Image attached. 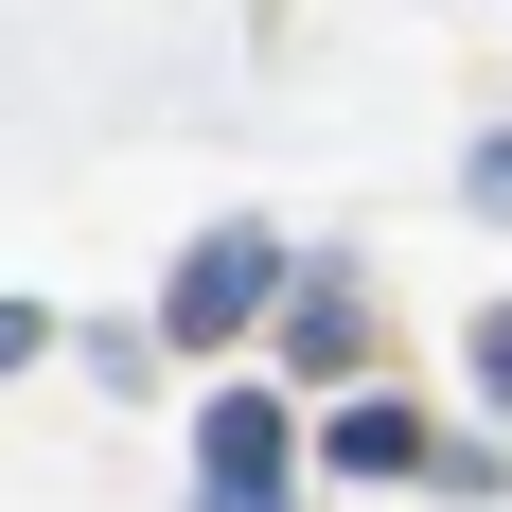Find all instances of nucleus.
Masks as SVG:
<instances>
[{"mask_svg": "<svg viewBox=\"0 0 512 512\" xmlns=\"http://www.w3.org/2000/svg\"><path fill=\"white\" fill-rule=\"evenodd\" d=\"M265 301H283V230H195V265L159 283V336L177 354H230Z\"/></svg>", "mask_w": 512, "mask_h": 512, "instance_id": "1", "label": "nucleus"}, {"mask_svg": "<svg viewBox=\"0 0 512 512\" xmlns=\"http://www.w3.org/2000/svg\"><path fill=\"white\" fill-rule=\"evenodd\" d=\"M195 477L212 495H283V477H301V424L265 407V389H212L195 407Z\"/></svg>", "mask_w": 512, "mask_h": 512, "instance_id": "2", "label": "nucleus"}, {"mask_svg": "<svg viewBox=\"0 0 512 512\" xmlns=\"http://www.w3.org/2000/svg\"><path fill=\"white\" fill-rule=\"evenodd\" d=\"M265 318H283V354H301V371H354V354H371V301H354V265H301V283H283Z\"/></svg>", "mask_w": 512, "mask_h": 512, "instance_id": "3", "label": "nucleus"}, {"mask_svg": "<svg viewBox=\"0 0 512 512\" xmlns=\"http://www.w3.org/2000/svg\"><path fill=\"white\" fill-rule=\"evenodd\" d=\"M318 460H336V477H424V407H389V389H354V407L318 424Z\"/></svg>", "mask_w": 512, "mask_h": 512, "instance_id": "4", "label": "nucleus"}, {"mask_svg": "<svg viewBox=\"0 0 512 512\" xmlns=\"http://www.w3.org/2000/svg\"><path fill=\"white\" fill-rule=\"evenodd\" d=\"M460 195H477V212H512V124H495V142L460 159Z\"/></svg>", "mask_w": 512, "mask_h": 512, "instance_id": "5", "label": "nucleus"}, {"mask_svg": "<svg viewBox=\"0 0 512 512\" xmlns=\"http://www.w3.org/2000/svg\"><path fill=\"white\" fill-rule=\"evenodd\" d=\"M36 354H53V318H36V301H0V371H36Z\"/></svg>", "mask_w": 512, "mask_h": 512, "instance_id": "6", "label": "nucleus"}, {"mask_svg": "<svg viewBox=\"0 0 512 512\" xmlns=\"http://www.w3.org/2000/svg\"><path fill=\"white\" fill-rule=\"evenodd\" d=\"M477 389H495V407H512V301L477 318Z\"/></svg>", "mask_w": 512, "mask_h": 512, "instance_id": "7", "label": "nucleus"}, {"mask_svg": "<svg viewBox=\"0 0 512 512\" xmlns=\"http://www.w3.org/2000/svg\"><path fill=\"white\" fill-rule=\"evenodd\" d=\"M212 512H283V495H212Z\"/></svg>", "mask_w": 512, "mask_h": 512, "instance_id": "8", "label": "nucleus"}]
</instances>
